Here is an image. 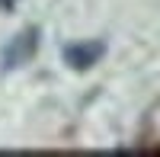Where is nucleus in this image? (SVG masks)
I'll use <instances>...</instances> for the list:
<instances>
[{
  "instance_id": "1",
  "label": "nucleus",
  "mask_w": 160,
  "mask_h": 157,
  "mask_svg": "<svg viewBox=\"0 0 160 157\" xmlns=\"http://www.w3.org/2000/svg\"><path fill=\"white\" fill-rule=\"evenodd\" d=\"M35 45H38V29H26L19 35H13V42L3 48V71H13L19 64H26L35 55Z\"/></svg>"
},
{
  "instance_id": "2",
  "label": "nucleus",
  "mask_w": 160,
  "mask_h": 157,
  "mask_svg": "<svg viewBox=\"0 0 160 157\" xmlns=\"http://www.w3.org/2000/svg\"><path fill=\"white\" fill-rule=\"evenodd\" d=\"M102 51H106V45L99 42V38H90V42H74V45L64 48V61H68L71 68H77V71H87V68H93V64L102 58Z\"/></svg>"
}]
</instances>
